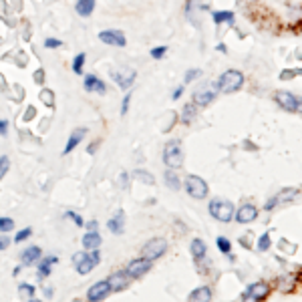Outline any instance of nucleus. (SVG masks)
Wrapping results in <instances>:
<instances>
[{
	"instance_id": "nucleus-19",
	"label": "nucleus",
	"mask_w": 302,
	"mask_h": 302,
	"mask_svg": "<svg viewBox=\"0 0 302 302\" xmlns=\"http://www.w3.org/2000/svg\"><path fill=\"white\" fill-rule=\"evenodd\" d=\"M107 228H109V230L115 234V236H121V234H123V230H125V214L119 210V212H117V214L111 217V220H109Z\"/></svg>"
},
{
	"instance_id": "nucleus-2",
	"label": "nucleus",
	"mask_w": 302,
	"mask_h": 302,
	"mask_svg": "<svg viewBox=\"0 0 302 302\" xmlns=\"http://www.w3.org/2000/svg\"><path fill=\"white\" fill-rule=\"evenodd\" d=\"M208 212H210V216L214 217V220H217V222H230L232 217H234V204L232 201H228V199H222V197H214L212 201H210V206H208Z\"/></svg>"
},
{
	"instance_id": "nucleus-41",
	"label": "nucleus",
	"mask_w": 302,
	"mask_h": 302,
	"mask_svg": "<svg viewBox=\"0 0 302 302\" xmlns=\"http://www.w3.org/2000/svg\"><path fill=\"white\" fill-rule=\"evenodd\" d=\"M66 217H71V220H73V222H75L79 228H81L83 224H85V222H83V217H81V216H77L75 212H66Z\"/></svg>"
},
{
	"instance_id": "nucleus-40",
	"label": "nucleus",
	"mask_w": 302,
	"mask_h": 302,
	"mask_svg": "<svg viewBox=\"0 0 302 302\" xmlns=\"http://www.w3.org/2000/svg\"><path fill=\"white\" fill-rule=\"evenodd\" d=\"M63 44V41H59V39H46L44 41V46L46 48H59Z\"/></svg>"
},
{
	"instance_id": "nucleus-22",
	"label": "nucleus",
	"mask_w": 302,
	"mask_h": 302,
	"mask_svg": "<svg viewBox=\"0 0 302 302\" xmlns=\"http://www.w3.org/2000/svg\"><path fill=\"white\" fill-rule=\"evenodd\" d=\"M188 300H195V302H210L212 300V288L210 286H199L195 290L190 292Z\"/></svg>"
},
{
	"instance_id": "nucleus-11",
	"label": "nucleus",
	"mask_w": 302,
	"mask_h": 302,
	"mask_svg": "<svg viewBox=\"0 0 302 302\" xmlns=\"http://www.w3.org/2000/svg\"><path fill=\"white\" fill-rule=\"evenodd\" d=\"M99 41L105 43V44H111V46H125L127 44V39L121 30H101L99 32Z\"/></svg>"
},
{
	"instance_id": "nucleus-8",
	"label": "nucleus",
	"mask_w": 302,
	"mask_h": 302,
	"mask_svg": "<svg viewBox=\"0 0 302 302\" xmlns=\"http://www.w3.org/2000/svg\"><path fill=\"white\" fill-rule=\"evenodd\" d=\"M149 268H151V260H147L145 256L143 258H135V260H131L129 266L125 268V272L129 278H141L143 274L149 272Z\"/></svg>"
},
{
	"instance_id": "nucleus-21",
	"label": "nucleus",
	"mask_w": 302,
	"mask_h": 302,
	"mask_svg": "<svg viewBox=\"0 0 302 302\" xmlns=\"http://www.w3.org/2000/svg\"><path fill=\"white\" fill-rule=\"evenodd\" d=\"M190 250H192V258H194L195 262H201V260H204V258H206V252H208V246H206V242H204V240H199V238H195V240L192 242Z\"/></svg>"
},
{
	"instance_id": "nucleus-43",
	"label": "nucleus",
	"mask_w": 302,
	"mask_h": 302,
	"mask_svg": "<svg viewBox=\"0 0 302 302\" xmlns=\"http://www.w3.org/2000/svg\"><path fill=\"white\" fill-rule=\"evenodd\" d=\"M129 101H131V93L123 97V107H121V115H125V113H127V109H129Z\"/></svg>"
},
{
	"instance_id": "nucleus-34",
	"label": "nucleus",
	"mask_w": 302,
	"mask_h": 302,
	"mask_svg": "<svg viewBox=\"0 0 302 302\" xmlns=\"http://www.w3.org/2000/svg\"><path fill=\"white\" fill-rule=\"evenodd\" d=\"M30 234H32V228H24V230H21V232H19V234H16V236H14V242H16V244L24 242V240L30 236Z\"/></svg>"
},
{
	"instance_id": "nucleus-13",
	"label": "nucleus",
	"mask_w": 302,
	"mask_h": 302,
	"mask_svg": "<svg viewBox=\"0 0 302 302\" xmlns=\"http://www.w3.org/2000/svg\"><path fill=\"white\" fill-rule=\"evenodd\" d=\"M111 294V286L107 280H101V282H95L93 286L87 290V300L91 302H97V300H103Z\"/></svg>"
},
{
	"instance_id": "nucleus-49",
	"label": "nucleus",
	"mask_w": 302,
	"mask_h": 302,
	"mask_svg": "<svg viewBox=\"0 0 302 302\" xmlns=\"http://www.w3.org/2000/svg\"><path fill=\"white\" fill-rule=\"evenodd\" d=\"M6 131H8L6 121H0V133H2V135H6Z\"/></svg>"
},
{
	"instance_id": "nucleus-1",
	"label": "nucleus",
	"mask_w": 302,
	"mask_h": 302,
	"mask_svg": "<svg viewBox=\"0 0 302 302\" xmlns=\"http://www.w3.org/2000/svg\"><path fill=\"white\" fill-rule=\"evenodd\" d=\"M217 91L222 93H236L242 89L244 85V73L238 69H228L224 71L220 77H217Z\"/></svg>"
},
{
	"instance_id": "nucleus-27",
	"label": "nucleus",
	"mask_w": 302,
	"mask_h": 302,
	"mask_svg": "<svg viewBox=\"0 0 302 302\" xmlns=\"http://www.w3.org/2000/svg\"><path fill=\"white\" fill-rule=\"evenodd\" d=\"M165 183H167V188L170 190H179L181 188V181H179L177 173L173 170H170V167H167V172H165Z\"/></svg>"
},
{
	"instance_id": "nucleus-39",
	"label": "nucleus",
	"mask_w": 302,
	"mask_h": 302,
	"mask_svg": "<svg viewBox=\"0 0 302 302\" xmlns=\"http://www.w3.org/2000/svg\"><path fill=\"white\" fill-rule=\"evenodd\" d=\"M296 77V69H284L280 73V81H288V79H294Z\"/></svg>"
},
{
	"instance_id": "nucleus-7",
	"label": "nucleus",
	"mask_w": 302,
	"mask_h": 302,
	"mask_svg": "<svg viewBox=\"0 0 302 302\" xmlns=\"http://www.w3.org/2000/svg\"><path fill=\"white\" fill-rule=\"evenodd\" d=\"M268 294H270V286L266 282H254L248 284V288L242 292V300H266Z\"/></svg>"
},
{
	"instance_id": "nucleus-20",
	"label": "nucleus",
	"mask_w": 302,
	"mask_h": 302,
	"mask_svg": "<svg viewBox=\"0 0 302 302\" xmlns=\"http://www.w3.org/2000/svg\"><path fill=\"white\" fill-rule=\"evenodd\" d=\"M87 135V129L85 127H81V129H75L73 133H71V137H69V143H66L65 145V151H63V155H69L71 153V151L79 145V141L83 139V137H85Z\"/></svg>"
},
{
	"instance_id": "nucleus-36",
	"label": "nucleus",
	"mask_w": 302,
	"mask_h": 302,
	"mask_svg": "<svg viewBox=\"0 0 302 302\" xmlns=\"http://www.w3.org/2000/svg\"><path fill=\"white\" fill-rule=\"evenodd\" d=\"M14 228V222L10 217H0V232H10Z\"/></svg>"
},
{
	"instance_id": "nucleus-33",
	"label": "nucleus",
	"mask_w": 302,
	"mask_h": 302,
	"mask_svg": "<svg viewBox=\"0 0 302 302\" xmlns=\"http://www.w3.org/2000/svg\"><path fill=\"white\" fill-rule=\"evenodd\" d=\"M135 177H137L139 181L147 183V186H153V183H155V177L151 175V173H147V172H143V170H137V172H135Z\"/></svg>"
},
{
	"instance_id": "nucleus-30",
	"label": "nucleus",
	"mask_w": 302,
	"mask_h": 302,
	"mask_svg": "<svg viewBox=\"0 0 302 302\" xmlns=\"http://www.w3.org/2000/svg\"><path fill=\"white\" fill-rule=\"evenodd\" d=\"M19 292H21L22 300H32V298H35V286H32V284H21Z\"/></svg>"
},
{
	"instance_id": "nucleus-12",
	"label": "nucleus",
	"mask_w": 302,
	"mask_h": 302,
	"mask_svg": "<svg viewBox=\"0 0 302 302\" xmlns=\"http://www.w3.org/2000/svg\"><path fill=\"white\" fill-rule=\"evenodd\" d=\"M111 77H113V81L119 85L123 91H127L133 83H135V79H137V73L133 71V69H121V71H115V73H111Z\"/></svg>"
},
{
	"instance_id": "nucleus-47",
	"label": "nucleus",
	"mask_w": 302,
	"mask_h": 302,
	"mask_svg": "<svg viewBox=\"0 0 302 302\" xmlns=\"http://www.w3.org/2000/svg\"><path fill=\"white\" fill-rule=\"evenodd\" d=\"M181 95H183V87H177V89L173 91V95H172V99H173V101H177V99H179Z\"/></svg>"
},
{
	"instance_id": "nucleus-5",
	"label": "nucleus",
	"mask_w": 302,
	"mask_h": 302,
	"mask_svg": "<svg viewBox=\"0 0 302 302\" xmlns=\"http://www.w3.org/2000/svg\"><path fill=\"white\" fill-rule=\"evenodd\" d=\"M183 186H186V192L194 199H204L208 195V183L199 175H188L186 181H183Z\"/></svg>"
},
{
	"instance_id": "nucleus-32",
	"label": "nucleus",
	"mask_w": 302,
	"mask_h": 302,
	"mask_svg": "<svg viewBox=\"0 0 302 302\" xmlns=\"http://www.w3.org/2000/svg\"><path fill=\"white\" fill-rule=\"evenodd\" d=\"M216 244H217V248H220V252L222 254H226V256H230V252H232V242L228 240V238H217L216 240Z\"/></svg>"
},
{
	"instance_id": "nucleus-51",
	"label": "nucleus",
	"mask_w": 302,
	"mask_h": 302,
	"mask_svg": "<svg viewBox=\"0 0 302 302\" xmlns=\"http://www.w3.org/2000/svg\"><path fill=\"white\" fill-rule=\"evenodd\" d=\"M216 48H217V50H220V53H228V48H226V46H224V44H217V46H216Z\"/></svg>"
},
{
	"instance_id": "nucleus-38",
	"label": "nucleus",
	"mask_w": 302,
	"mask_h": 302,
	"mask_svg": "<svg viewBox=\"0 0 302 302\" xmlns=\"http://www.w3.org/2000/svg\"><path fill=\"white\" fill-rule=\"evenodd\" d=\"M201 75V71L199 69H190L188 73H186V77H183V83H192L194 79H197Z\"/></svg>"
},
{
	"instance_id": "nucleus-26",
	"label": "nucleus",
	"mask_w": 302,
	"mask_h": 302,
	"mask_svg": "<svg viewBox=\"0 0 302 302\" xmlns=\"http://www.w3.org/2000/svg\"><path fill=\"white\" fill-rule=\"evenodd\" d=\"M101 246V236L97 232H89L87 236H83V248H87V250H91V248H99Z\"/></svg>"
},
{
	"instance_id": "nucleus-24",
	"label": "nucleus",
	"mask_w": 302,
	"mask_h": 302,
	"mask_svg": "<svg viewBox=\"0 0 302 302\" xmlns=\"http://www.w3.org/2000/svg\"><path fill=\"white\" fill-rule=\"evenodd\" d=\"M75 10L79 16H91L93 10H95V0H77V4H75Z\"/></svg>"
},
{
	"instance_id": "nucleus-25",
	"label": "nucleus",
	"mask_w": 302,
	"mask_h": 302,
	"mask_svg": "<svg viewBox=\"0 0 302 302\" xmlns=\"http://www.w3.org/2000/svg\"><path fill=\"white\" fill-rule=\"evenodd\" d=\"M57 262H59V258H57V256H48V258L41 260V264H39V278L48 276V274H50V270H53V264H57Z\"/></svg>"
},
{
	"instance_id": "nucleus-9",
	"label": "nucleus",
	"mask_w": 302,
	"mask_h": 302,
	"mask_svg": "<svg viewBox=\"0 0 302 302\" xmlns=\"http://www.w3.org/2000/svg\"><path fill=\"white\" fill-rule=\"evenodd\" d=\"M298 195V190L296 188H286V190H282V192H278L274 197H270L266 201V206H264V210H274L276 206H280V204H286V201H292L294 197Z\"/></svg>"
},
{
	"instance_id": "nucleus-3",
	"label": "nucleus",
	"mask_w": 302,
	"mask_h": 302,
	"mask_svg": "<svg viewBox=\"0 0 302 302\" xmlns=\"http://www.w3.org/2000/svg\"><path fill=\"white\" fill-rule=\"evenodd\" d=\"M163 163L170 167V170H179L183 165V151L177 139L173 141H167L165 149H163Z\"/></svg>"
},
{
	"instance_id": "nucleus-29",
	"label": "nucleus",
	"mask_w": 302,
	"mask_h": 302,
	"mask_svg": "<svg viewBox=\"0 0 302 302\" xmlns=\"http://www.w3.org/2000/svg\"><path fill=\"white\" fill-rule=\"evenodd\" d=\"M270 246H272V238H270V234H262V236L258 238V244H256V248H258V252H268L270 250Z\"/></svg>"
},
{
	"instance_id": "nucleus-52",
	"label": "nucleus",
	"mask_w": 302,
	"mask_h": 302,
	"mask_svg": "<svg viewBox=\"0 0 302 302\" xmlns=\"http://www.w3.org/2000/svg\"><path fill=\"white\" fill-rule=\"evenodd\" d=\"M97 228H99L97 222H89V230H97Z\"/></svg>"
},
{
	"instance_id": "nucleus-16",
	"label": "nucleus",
	"mask_w": 302,
	"mask_h": 302,
	"mask_svg": "<svg viewBox=\"0 0 302 302\" xmlns=\"http://www.w3.org/2000/svg\"><path fill=\"white\" fill-rule=\"evenodd\" d=\"M107 282H109V286H111V292H121V290H125L129 286V276H127L125 270L123 272H115V274L109 276Z\"/></svg>"
},
{
	"instance_id": "nucleus-45",
	"label": "nucleus",
	"mask_w": 302,
	"mask_h": 302,
	"mask_svg": "<svg viewBox=\"0 0 302 302\" xmlns=\"http://www.w3.org/2000/svg\"><path fill=\"white\" fill-rule=\"evenodd\" d=\"M8 244H10V240H8L6 236H0V250H6Z\"/></svg>"
},
{
	"instance_id": "nucleus-15",
	"label": "nucleus",
	"mask_w": 302,
	"mask_h": 302,
	"mask_svg": "<svg viewBox=\"0 0 302 302\" xmlns=\"http://www.w3.org/2000/svg\"><path fill=\"white\" fill-rule=\"evenodd\" d=\"M73 264H75L79 274H89L95 268V262L91 260V256L87 254V252H77V254L73 256Z\"/></svg>"
},
{
	"instance_id": "nucleus-14",
	"label": "nucleus",
	"mask_w": 302,
	"mask_h": 302,
	"mask_svg": "<svg viewBox=\"0 0 302 302\" xmlns=\"http://www.w3.org/2000/svg\"><path fill=\"white\" fill-rule=\"evenodd\" d=\"M234 214H236V222L238 224H250V222H254L258 217V208L254 204H242L238 208V212H234Z\"/></svg>"
},
{
	"instance_id": "nucleus-28",
	"label": "nucleus",
	"mask_w": 302,
	"mask_h": 302,
	"mask_svg": "<svg viewBox=\"0 0 302 302\" xmlns=\"http://www.w3.org/2000/svg\"><path fill=\"white\" fill-rule=\"evenodd\" d=\"M194 119H195V107H194V103H190V105H186V107H183V113H181V121L186 123V125H190Z\"/></svg>"
},
{
	"instance_id": "nucleus-44",
	"label": "nucleus",
	"mask_w": 302,
	"mask_h": 302,
	"mask_svg": "<svg viewBox=\"0 0 302 302\" xmlns=\"http://www.w3.org/2000/svg\"><path fill=\"white\" fill-rule=\"evenodd\" d=\"M41 99L44 101V103H48V105H53V95H50V93H41Z\"/></svg>"
},
{
	"instance_id": "nucleus-48",
	"label": "nucleus",
	"mask_w": 302,
	"mask_h": 302,
	"mask_svg": "<svg viewBox=\"0 0 302 302\" xmlns=\"http://www.w3.org/2000/svg\"><path fill=\"white\" fill-rule=\"evenodd\" d=\"M43 75H44V73H43V69H39V71L35 73V81H37V83H43V79H44Z\"/></svg>"
},
{
	"instance_id": "nucleus-17",
	"label": "nucleus",
	"mask_w": 302,
	"mask_h": 302,
	"mask_svg": "<svg viewBox=\"0 0 302 302\" xmlns=\"http://www.w3.org/2000/svg\"><path fill=\"white\" fill-rule=\"evenodd\" d=\"M85 91L105 95V93H107V87H105L103 81L97 79V75H87V77H85Z\"/></svg>"
},
{
	"instance_id": "nucleus-4",
	"label": "nucleus",
	"mask_w": 302,
	"mask_h": 302,
	"mask_svg": "<svg viewBox=\"0 0 302 302\" xmlns=\"http://www.w3.org/2000/svg\"><path fill=\"white\" fill-rule=\"evenodd\" d=\"M216 95H217V83H216V81H210V83L201 85V87L194 93V105L206 107V105H210L212 101L216 99Z\"/></svg>"
},
{
	"instance_id": "nucleus-53",
	"label": "nucleus",
	"mask_w": 302,
	"mask_h": 302,
	"mask_svg": "<svg viewBox=\"0 0 302 302\" xmlns=\"http://www.w3.org/2000/svg\"><path fill=\"white\" fill-rule=\"evenodd\" d=\"M44 296L50 298V296H53V290H50V288H44Z\"/></svg>"
},
{
	"instance_id": "nucleus-6",
	"label": "nucleus",
	"mask_w": 302,
	"mask_h": 302,
	"mask_svg": "<svg viewBox=\"0 0 302 302\" xmlns=\"http://www.w3.org/2000/svg\"><path fill=\"white\" fill-rule=\"evenodd\" d=\"M165 250H167V242L163 238H151L143 246V256L153 262V260H157V258H161L165 254Z\"/></svg>"
},
{
	"instance_id": "nucleus-18",
	"label": "nucleus",
	"mask_w": 302,
	"mask_h": 302,
	"mask_svg": "<svg viewBox=\"0 0 302 302\" xmlns=\"http://www.w3.org/2000/svg\"><path fill=\"white\" fill-rule=\"evenodd\" d=\"M212 19H214V24L220 26L222 22H228V26H234L236 22V14L232 10H212Z\"/></svg>"
},
{
	"instance_id": "nucleus-10",
	"label": "nucleus",
	"mask_w": 302,
	"mask_h": 302,
	"mask_svg": "<svg viewBox=\"0 0 302 302\" xmlns=\"http://www.w3.org/2000/svg\"><path fill=\"white\" fill-rule=\"evenodd\" d=\"M274 101L278 103V107H282L284 111H290L296 113V103H298V97L290 91H276L274 93Z\"/></svg>"
},
{
	"instance_id": "nucleus-23",
	"label": "nucleus",
	"mask_w": 302,
	"mask_h": 302,
	"mask_svg": "<svg viewBox=\"0 0 302 302\" xmlns=\"http://www.w3.org/2000/svg\"><path fill=\"white\" fill-rule=\"evenodd\" d=\"M39 258H41V248H39V246L26 248V250L22 252V256H21V260H22V264H24V266H30V264L39 262Z\"/></svg>"
},
{
	"instance_id": "nucleus-37",
	"label": "nucleus",
	"mask_w": 302,
	"mask_h": 302,
	"mask_svg": "<svg viewBox=\"0 0 302 302\" xmlns=\"http://www.w3.org/2000/svg\"><path fill=\"white\" fill-rule=\"evenodd\" d=\"M8 167H10V161H8V157H6V155H2V157H0V179H2V177L6 175Z\"/></svg>"
},
{
	"instance_id": "nucleus-42",
	"label": "nucleus",
	"mask_w": 302,
	"mask_h": 302,
	"mask_svg": "<svg viewBox=\"0 0 302 302\" xmlns=\"http://www.w3.org/2000/svg\"><path fill=\"white\" fill-rule=\"evenodd\" d=\"M89 256H91V260H93L95 264L101 262V254H99V250H97V248H91V254H89Z\"/></svg>"
},
{
	"instance_id": "nucleus-46",
	"label": "nucleus",
	"mask_w": 302,
	"mask_h": 302,
	"mask_svg": "<svg viewBox=\"0 0 302 302\" xmlns=\"http://www.w3.org/2000/svg\"><path fill=\"white\" fill-rule=\"evenodd\" d=\"M35 115H37V111L30 107V109H28V111L24 113V119H26V121H30V119H32V117H35Z\"/></svg>"
},
{
	"instance_id": "nucleus-50",
	"label": "nucleus",
	"mask_w": 302,
	"mask_h": 302,
	"mask_svg": "<svg viewBox=\"0 0 302 302\" xmlns=\"http://www.w3.org/2000/svg\"><path fill=\"white\" fill-rule=\"evenodd\" d=\"M296 113L302 115V97H298V103H296Z\"/></svg>"
},
{
	"instance_id": "nucleus-31",
	"label": "nucleus",
	"mask_w": 302,
	"mask_h": 302,
	"mask_svg": "<svg viewBox=\"0 0 302 302\" xmlns=\"http://www.w3.org/2000/svg\"><path fill=\"white\" fill-rule=\"evenodd\" d=\"M83 66H85V53H81L73 59V71L75 75H83Z\"/></svg>"
},
{
	"instance_id": "nucleus-35",
	"label": "nucleus",
	"mask_w": 302,
	"mask_h": 302,
	"mask_svg": "<svg viewBox=\"0 0 302 302\" xmlns=\"http://www.w3.org/2000/svg\"><path fill=\"white\" fill-rule=\"evenodd\" d=\"M167 53V46H155V48H151V59H163Z\"/></svg>"
}]
</instances>
